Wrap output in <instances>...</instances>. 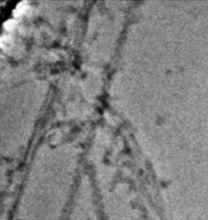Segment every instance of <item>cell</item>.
<instances>
[{
	"mask_svg": "<svg viewBox=\"0 0 208 220\" xmlns=\"http://www.w3.org/2000/svg\"><path fill=\"white\" fill-rule=\"evenodd\" d=\"M10 41H11V37H10V35H2V36H1V46H2V47L5 48V47L9 46L10 43Z\"/></svg>",
	"mask_w": 208,
	"mask_h": 220,
	"instance_id": "2",
	"label": "cell"
},
{
	"mask_svg": "<svg viewBox=\"0 0 208 220\" xmlns=\"http://www.w3.org/2000/svg\"><path fill=\"white\" fill-rule=\"evenodd\" d=\"M16 23V22L14 19H9V20H7V21L4 22L3 27H4L6 29H13V28L15 27Z\"/></svg>",
	"mask_w": 208,
	"mask_h": 220,
	"instance_id": "3",
	"label": "cell"
},
{
	"mask_svg": "<svg viewBox=\"0 0 208 220\" xmlns=\"http://www.w3.org/2000/svg\"><path fill=\"white\" fill-rule=\"evenodd\" d=\"M27 3H28V2L25 1V0H24V1L19 2V3L16 5L15 9H14V10H13L14 15H15L16 16H20L21 14H22V12H24L25 10H26L27 7H28Z\"/></svg>",
	"mask_w": 208,
	"mask_h": 220,
	"instance_id": "1",
	"label": "cell"
}]
</instances>
